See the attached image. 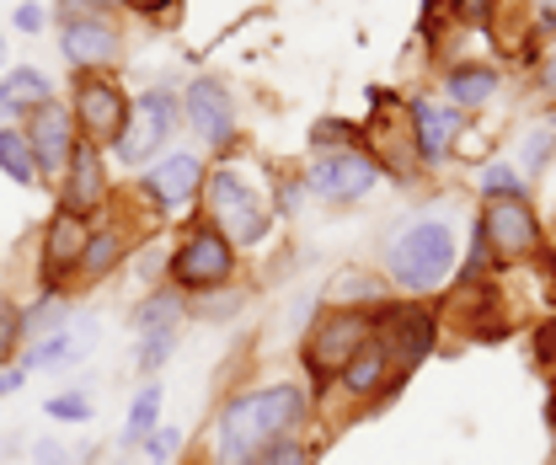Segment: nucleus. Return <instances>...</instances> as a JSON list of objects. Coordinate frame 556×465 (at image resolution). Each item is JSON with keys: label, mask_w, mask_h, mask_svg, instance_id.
I'll return each instance as SVG.
<instances>
[{"label": "nucleus", "mask_w": 556, "mask_h": 465, "mask_svg": "<svg viewBox=\"0 0 556 465\" xmlns=\"http://www.w3.org/2000/svg\"><path fill=\"white\" fill-rule=\"evenodd\" d=\"M305 423H311V397L294 380L230 391L208 423V465H252L268 444L300 433Z\"/></svg>", "instance_id": "obj_1"}, {"label": "nucleus", "mask_w": 556, "mask_h": 465, "mask_svg": "<svg viewBox=\"0 0 556 465\" xmlns=\"http://www.w3.org/2000/svg\"><path fill=\"white\" fill-rule=\"evenodd\" d=\"M199 209H204V219L236 247V252H257V247L278 230L274 183H257V177H252V161H241V155L208 161Z\"/></svg>", "instance_id": "obj_2"}, {"label": "nucleus", "mask_w": 556, "mask_h": 465, "mask_svg": "<svg viewBox=\"0 0 556 465\" xmlns=\"http://www.w3.org/2000/svg\"><path fill=\"white\" fill-rule=\"evenodd\" d=\"M460 257H466V252H460L455 225L439 219V214H428V219L402 225V230L386 241L380 267H386V284H391L402 300H428V294H439V289L455 284Z\"/></svg>", "instance_id": "obj_3"}, {"label": "nucleus", "mask_w": 556, "mask_h": 465, "mask_svg": "<svg viewBox=\"0 0 556 465\" xmlns=\"http://www.w3.org/2000/svg\"><path fill=\"white\" fill-rule=\"evenodd\" d=\"M241 273V252L208 225L204 214L182 219L166 252V284L182 294H204V289H225Z\"/></svg>", "instance_id": "obj_4"}, {"label": "nucleus", "mask_w": 556, "mask_h": 465, "mask_svg": "<svg viewBox=\"0 0 556 465\" xmlns=\"http://www.w3.org/2000/svg\"><path fill=\"white\" fill-rule=\"evenodd\" d=\"M375 332V311H332V305H316L311 322L300 327V364H305V380L316 391H327L338 380L348 359L369 342Z\"/></svg>", "instance_id": "obj_5"}, {"label": "nucleus", "mask_w": 556, "mask_h": 465, "mask_svg": "<svg viewBox=\"0 0 556 465\" xmlns=\"http://www.w3.org/2000/svg\"><path fill=\"white\" fill-rule=\"evenodd\" d=\"M477 236H482L492 267H525L546 252V219L530 193L525 199H482Z\"/></svg>", "instance_id": "obj_6"}, {"label": "nucleus", "mask_w": 556, "mask_h": 465, "mask_svg": "<svg viewBox=\"0 0 556 465\" xmlns=\"http://www.w3.org/2000/svg\"><path fill=\"white\" fill-rule=\"evenodd\" d=\"M70 118H75V129L86 144H97V150H113L118 139H124V124H129V108H135V97L124 91V80L113 75V70H86V75H75L70 80Z\"/></svg>", "instance_id": "obj_7"}, {"label": "nucleus", "mask_w": 556, "mask_h": 465, "mask_svg": "<svg viewBox=\"0 0 556 465\" xmlns=\"http://www.w3.org/2000/svg\"><path fill=\"white\" fill-rule=\"evenodd\" d=\"M364 150L380 161L386 177L396 183H422L428 166H422V150H417V134L407 124V97L396 102L391 91H369V118H364Z\"/></svg>", "instance_id": "obj_8"}, {"label": "nucleus", "mask_w": 556, "mask_h": 465, "mask_svg": "<svg viewBox=\"0 0 556 465\" xmlns=\"http://www.w3.org/2000/svg\"><path fill=\"white\" fill-rule=\"evenodd\" d=\"M177 129H182V97H177L172 86H150V91H139L135 108H129V124H124V139L113 144L118 166L144 172L150 161L166 155V144L177 139Z\"/></svg>", "instance_id": "obj_9"}, {"label": "nucleus", "mask_w": 556, "mask_h": 465, "mask_svg": "<svg viewBox=\"0 0 556 465\" xmlns=\"http://www.w3.org/2000/svg\"><path fill=\"white\" fill-rule=\"evenodd\" d=\"M311 199L332 203V209H353L380 188V161L364 150V144H348V150H311V161L300 166Z\"/></svg>", "instance_id": "obj_10"}, {"label": "nucleus", "mask_w": 556, "mask_h": 465, "mask_svg": "<svg viewBox=\"0 0 556 465\" xmlns=\"http://www.w3.org/2000/svg\"><path fill=\"white\" fill-rule=\"evenodd\" d=\"M177 97H182V129H193L204 155H230L241 144V108L219 75H193Z\"/></svg>", "instance_id": "obj_11"}, {"label": "nucleus", "mask_w": 556, "mask_h": 465, "mask_svg": "<svg viewBox=\"0 0 556 465\" xmlns=\"http://www.w3.org/2000/svg\"><path fill=\"white\" fill-rule=\"evenodd\" d=\"M204 177H208L204 150H166L161 161H150L144 172H135V193L155 209V219H177V214L199 209Z\"/></svg>", "instance_id": "obj_12"}, {"label": "nucleus", "mask_w": 556, "mask_h": 465, "mask_svg": "<svg viewBox=\"0 0 556 465\" xmlns=\"http://www.w3.org/2000/svg\"><path fill=\"white\" fill-rule=\"evenodd\" d=\"M375 337L386 342L396 375L413 380L417 364L439 348V316H433L422 300H402V294H396V300H386V305L375 311Z\"/></svg>", "instance_id": "obj_13"}, {"label": "nucleus", "mask_w": 556, "mask_h": 465, "mask_svg": "<svg viewBox=\"0 0 556 465\" xmlns=\"http://www.w3.org/2000/svg\"><path fill=\"white\" fill-rule=\"evenodd\" d=\"M118 203V183H113V166H108V150H97V144H75V155H70L65 177L54 183V209H70V214H80V219H102L108 209Z\"/></svg>", "instance_id": "obj_14"}, {"label": "nucleus", "mask_w": 556, "mask_h": 465, "mask_svg": "<svg viewBox=\"0 0 556 465\" xmlns=\"http://www.w3.org/2000/svg\"><path fill=\"white\" fill-rule=\"evenodd\" d=\"M139 241H144V225H135L129 209L113 203V209L91 225V236H86V252H80V267H75V289L108 284V278L139 252Z\"/></svg>", "instance_id": "obj_15"}, {"label": "nucleus", "mask_w": 556, "mask_h": 465, "mask_svg": "<svg viewBox=\"0 0 556 465\" xmlns=\"http://www.w3.org/2000/svg\"><path fill=\"white\" fill-rule=\"evenodd\" d=\"M60 54H65V65L75 75L118 70V60H124V16H102V11L60 16Z\"/></svg>", "instance_id": "obj_16"}, {"label": "nucleus", "mask_w": 556, "mask_h": 465, "mask_svg": "<svg viewBox=\"0 0 556 465\" xmlns=\"http://www.w3.org/2000/svg\"><path fill=\"white\" fill-rule=\"evenodd\" d=\"M327 391H338L348 406H391V401L407 391V380L396 375V364H391V353H386V342L369 332V342L348 359L343 369H338V380L327 386Z\"/></svg>", "instance_id": "obj_17"}, {"label": "nucleus", "mask_w": 556, "mask_h": 465, "mask_svg": "<svg viewBox=\"0 0 556 465\" xmlns=\"http://www.w3.org/2000/svg\"><path fill=\"white\" fill-rule=\"evenodd\" d=\"M86 236H91V219L54 209L43 219V236H38V289H70L75 294V267L86 252Z\"/></svg>", "instance_id": "obj_18"}, {"label": "nucleus", "mask_w": 556, "mask_h": 465, "mask_svg": "<svg viewBox=\"0 0 556 465\" xmlns=\"http://www.w3.org/2000/svg\"><path fill=\"white\" fill-rule=\"evenodd\" d=\"M407 124L417 134V150H422V166L428 172H439L460 150V134L471 129L460 108H450L444 97H428V91H417L413 102H407Z\"/></svg>", "instance_id": "obj_19"}, {"label": "nucleus", "mask_w": 556, "mask_h": 465, "mask_svg": "<svg viewBox=\"0 0 556 465\" xmlns=\"http://www.w3.org/2000/svg\"><path fill=\"white\" fill-rule=\"evenodd\" d=\"M22 134H27L33 155H38L43 188H54V183L65 177V166H70V155H75V144H80V129H75L70 108H65V102H49V108H38L33 118H22Z\"/></svg>", "instance_id": "obj_20"}, {"label": "nucleus", "mask_w": 556, "mask_h": 465, "mask_svg": "<svg viewBox=\"0 0 556 465\" xmlns=\"http://www.w3.org/2000/svg\"><path fill=\"white\" fill-rule=\"evenodd\" d=\"M97 342H102V316L97 311H75V322H70L65 332L43 337V342H27L16 353V364L27 375H38V369H75L80 359L97 353Z\"/></svg>", "instance_id": "obj_21"}, {"label": "nucleus", "mask_w": 556, "mask_h": 465, "mask_svg": "<svg viewBox=\"0 0 556 465\" xmlns=\"http://www.w3.org/2000/svg\"><path fill=\"white\" fill-rule=\"evenodd\" d=\"M460 289V305H455V332L466 337V342H503V337L514 332V322H508V311H503V294H497V284H455Z\"/></svg>", "instance_id": "obj_22"}, {"label": "nucleus", "mask_w": 556, "mask_h": 465, "mask_svg": "<svg viewBox=\"0 0 556 465\" xmlns=\"http://www.w3.org/2000/svg\"><path fill=\"white\" fill-rule=\"evenodd\" d=\"M316 300H321V305H332V311H380L386 300H396V289L386 284V273L348 263V267H338V273L321 284V294H316Z\"/></svg>", "instance_id": "obj_23"}, {"label": "nucleus", "mask_w": 556, "mask_h": 465, "mask_svg": "<svg viewBox=\"0 0 556 465\" xmlns=\"http://www.w3.org/2000/svg\"><path fill=\"white\" fill-rule=\"evenodd\" d=\"M497 91H503V75H497V65H486V60H455V65H444V75H439V97L450 108H460V113L486 108Z\"/></svg>", "instance_id": "obj_24"}, {"label": "nucleus", "mask_w": 556, "mask_h": 465, "mask_svg": "<svg viewBox=\"0 0 556 465\" xmlns=\"http://www.w3.org/2000/svg\"><path fill=\"white\" fill-rule=\"evenodd\" d=\"M49 102H60V91H54V80H49L43 70L38 65H11L5 70V80H0V129L33 118V113L49 108Z\"/></svg>", "instance_id": "obj_25"}, {"label": "nucleus", "mask_w": 556, "mask_h": 465, "mask_svg": "<svg viewBox=\"0 0 556 465\" xmlns=\"http://www.w3.org/2000/svg\"><path fill=\"white\" fill-rule=\"evenodd\" d=\"M75 294L70 289H38L27 305H22V348L27 342H43V337L65 332L70 322H75Z\"/></svg>", "instance_id": "obj_26"}, {"label": "nucleus", "mask_w": 556, "mask_h": 465, "mask_svg": "<svg viewBox=\"0 0 556 465\" xmlns=\"http://www.w3.org/2000/svg\"><path fill=\"white\" fill-rule=\"evenodd\" d=\"M188 322V294L182 289H172V284H155V289H144L135 300V311H129V332H166V327H182Z\"/></svg>", "instance_id": "obj_27"}, {"label": "nucleus", "mask_w": 556, "mask_h": 465, "mask_svg": "<svg viewBox=\"0 0 556 465\" xmlns=\"http://www.w3.org/2000/svg\"><path fill=\"white\" fill-rule=\"evenodd\" d=\"M161 406H166V380H161V375H155V380H139L135 401H129V417H124V433H118L124 450H139V444L161 428Z\"/></svg>", "instance_id": "obj_28"}, {"label": "nucleus", "mask_w": 556, "mask_h": 465, "mask_svg": "<svg viewBox=\"0 0 556 465\" xmlns=\"http://www.w3.org/2000/svg\"><path fill=\"white\" fill-rule=\"evenodd\" d=\"M0 177L16 183V188H43L38 155H33V144H27L22 124H5V129H0Z\"/></svg>", "instance_id": "obj_29"}, {"label": "nucleus", "mask_w": 556, "mask_h": 465, "mask_svg": "<svg viewBox=\"0 0 556 465\" xmlns=\"http://www.w3.org/2000/svg\"><path fill=\"white\" fill-rule=\"evenodd\" d=\"M556 161V102L541 113V118H530V129L519 139V177H541L546 166Z\"/></svg>", "instance_id": "obj_30"}, {"label": "nucleus", "mask_w": 556, "mask_h": 465, "mask_svg": "<svg viewBox=\"0 0 556 465\" xmlns=\"http://www.w3.org/2000/svg\"><path fill=\"white\" fill-rule=\"evenodd\" d=\"M252 289L241 284H225V289H204V294H188V322H204V327H225L247 311Z\"/></svg>", "instance_id": "obj_31"}, {"label": "nucleus", "mask_w": 556, "mask_h": 465, "mask_svg": "<svg viewBox=\"0 0 556 465\" xmlns=\"http://www.w3.org/2000/svg\"><path fill=\"white\" fill-rule=\"evenodd\" d=\"M177 348H182V327H166V332H139L135 337V369H139V380H155Z\"/></svg>", "instance_id": "obj_32"}, {"label": "nucleus", "mask_w": 556, "mask_h": 465, "mask_svg": "<svg viewBox=\"0 0 556 465\" xmlns=\"http://www.w3.org/2000/svg\"><path fill=\"white\" fill-rule=\"evenodd\" d=\"M477 193L482 199H525L530 193V183L519 177V166L514 161H477Z\"/></svg>", "instance_id": "obj_33"}, {"label": "nucleus", "mask_w": 556, "mask_h": 465, "mask_svg": "<svg viewBox=\"0 0 556 465\" xmlns=\"http://www.w3.org/2000/svg\"><path fill=\"white\" fill-rule=\"evenodd\" d=\"M43 417H49V423H65V428H75V423H91V417H97V401H91V391H86V386H70V391L43 397Z\"/></svg>", "instance_id": "obj_34"}, {"label": "nucleus", "mask_w": 556, "mask_h": 465, "mask_svg": "<svg viewBox=\"0 0 556 465\" xmlns=\"http://www.w3.org/2000/svg\"><path fill=\"white\" fill-rule=\"evenodd\" d=\"M348 144H364V124H348V118H316L311 124V150H348Z\"/></svg>", "instance_id": "obj_35"}, {"label": "nucleus", "mask_w": 556, "mask_h": 465, "mask_svg": "<svg viewBox=\"0 0 556 465\" xmlns=\"http://www.w3.org/2000/svg\"><path fill=\"white\" fill-rule=\"evenodd\" d=\"M27 455H33V465H80L91 455V444H70L60 433H49V439H38Z\"/></svg>", "instance_id": "obj_36"}, {"label": "nucleus", "mask_w": 556, "mask_h": 465, "mask_svg": "<svg viewBox=\"0 0 556 465\" xmlns=\"http://www.w3.org/2000/svg\"><path fill=\"white\" fill-rule=\"evenodd\" d=\"M16 353H22V305L0 294V364H16Z\"/></svg>", "instance_id": "obj_37"}, {"label": "nucleus", "mask_w": 556, "mask_h": 465, "mask_svg": "<svg viewBox=\"0 0 556 465\" xmlns=\"http://www.w3.org/2000/svg\"><path fill=\"white\" fill-rule=\"evenodd\" d=\"M252 465H316V444H305L300 433H289V439L268 444V450H263Z\"/></svg>", "instance_id": "obj_38"}, {"label": "nucleus", "mask_w": 556, "mask_h": 465, "mask_svg": "<svg viewBox=\"0 0 556 465\" xmlns=\"http://www.w3.org/2000/svg\"><path fill=\"white\" fill-rule=\"evenodd\" d=\"M177 450H182V428H172V423H161V428L139 444L144 465H172V461H177Z\"/></svg>", "instance_id": "obj_39"}, {"label": "nucleus", "mask_w": 556, "mask_h": 465, "mask_svg": "<svg viewBox=\"0 0 556 465\" xmlns=\"http://www.w3.org/2000/svg\"><path fill=\"white\" fill-rule=\"evenodd\" d=\"M492 11H497V0H450V16H455L460 27H486Z\"/></svg>", "instance_id": "obj_40"}, {"label": "nucleus", "mask_w": 556, "mask_h": 465, "mask_svg": "<svg viewBox=\"0 0 556 465\" xmlns=\"http://www.w3.org/2000/svg\"><path fill=\"white\" fill-rule=\"evenodd\" d=\"M11 22H16V33H27V38H38V33L49 27V11H43L38 0H22V5L11 11Z\"/></svg>", "instance_id": "obj_41"}, {"label": "nucleus", "mask_w": 556, "mask_h": 465, "mask_svg": "<svg viewBox=\"0 0 556 465\" xmlns=\"http://www.w3.org/2000/svg\"><path fill=\"white\" fill-rule=\"evenodd\" d=\"M118 5L135 11V16H150V22H172L182 11V0H118Z\"/></svg>", "instance_id": "obj_42"}, {"label": "nucleus", "mask_w": 556, "mask_h": 465, "mask_svg": "<svg viewBox=\"0 0 556 465\" xmlns=\"http://www.w3.org/2000/svg\"><path fill=\"white\" fill-rule=\"evenodd\" d=\"M75 11H102V16H124L118 0H60V16H75Z\"/></svg>", "instance_id": "obj_43"}, {"label": "nucleus", "mask_w": 556, "mask_h": 465, "mask_svg": "<svg viewBox=\"0 0 556 465\" xmlns=\"http://www.w3.org/2000/svg\"><path fill=\"white\" fill-rule=\"evenodd\" d=\"M535 359H541V369L556 375V322H546V327L535 332Z\"/></svg>", "instance_id": "obj_44"}, {"label": "nucleus", "mask_w": 556, "mask_h": 465, "mask_svg": "<svg viewBox=\"0 0 556 465\" xmlns=\"http://www.w3.org/2000/svg\"><path fill=\"white\" fill-rule=\"evenodd\" d=\"M27 380H33V375H27L22 364H0V401L16 397V391H27Z\"/></svg>", "instance_id": "obj_45"}, {"label": "nucleus", "mask_w": 556, "mask_h": 465, "mask_svg": "<svg viewBox=\"0 0 556 465\" xmlns=\"http://www.w3.org/2000/svg\"><path fill=\"white\" fill-rule=\"evenodd\" d=\"M530 16H535V27L541 33H556V0H519Z\"/></svg>", "instance_id": "obj_46"}, {"label": "nucleus", "mask_w": 556, "mask_h": 465, "mask_svg": "<svg viewBox=\"0 0 556 465\" xmlns=\"http://www.w3.org/2000/svg\"><path fill=\"white\" fill-rule=\"evenodd\" d=\"M535 86H541V91H546V97L556 102V49H552V54H541V60H535Z\"/></svg>", "instance_id": "obj_47"}, {"label": "nucleus", "mask_w": 556, "mask_h": 465, "mask_svg": "<svg viewBox=\"0 0 556 465\" xmlns=\"http://www.w3.org/2000/svg\"><path fill=\"white\" fill-rule=\"evenodd\" d=\"M546 428L556 433V375H552V391H546Z\"/></svg>", "instance_id": "obj_48"}, {"label": "nucleus", "mask_w": 556, "mask_h": 465, "mask_svg": "<svg viewBox=\"0 0 556 465\" xmlns=\"http://www.w3.org/2000/svg\"><path fill=\"white\" fill-rule=\"evenodd\" d=\"M541 257H552V263H556V219L546 225V252H541Z\"/></svg>", "instance_id": "obj_49"}, {"label": "nucleus", "mask_w": 556, "mask_h": 465, "mask_svg": "<svg viewBox=\"0 0 556 465\" xmlns=\"http://www.w3.org/2000/svg\"><path fill=\"white\" fill-rule=\"evenodd\" d=\"M0 65H5V38H0Z\"/></svg>", "instance_id": "obj_50"}, {"label": "nucleus", "mask_w": 556, "mask_h": 465, "mask_svg": "<svg viewBox=\"0 0 556 465\" xmlns=\"http://www.w3.org/2000/svg\"><path fill=\"white\" fill-rule=\"evenodd\" d=\"M552 465H556V455H552Z\"/></svg>", "instance_id": "obj_51"}]
</instances>
